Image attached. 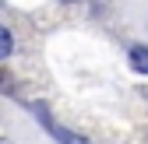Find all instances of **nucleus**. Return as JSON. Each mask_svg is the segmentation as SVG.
I'll return each instance as SVG.
<instances>
[{
	"mask_svg": "<svg viewBox=\"0 0 148 144\" xmlns=\"http://www.w3.org/2000/svg\"><path fill=\"white\" fill-rule=\"evenodd\" d=\"M35 113H39V120H42V127L53 134V141H60V144H92V141H85V137H78V134H71V130H64V127H57V123L49 120V113H46V105H35Z\"/></svg>",
	"mask_w": 148,
	"mask_h": 144,
	"instance_id": "obj_1",
	"label": "nucleus"
},
{
	"mask_svg": "<svg viewBox=\"0 0 148 144\" xmlns=\"http://www.w3.org/2000/svg\"><path fill=\"white\" fill-rule=\"evenodd\" d=\"M131 67L138 70V74H148V46H131Z\"/></svg>",
	"mask_w": 148,
	"mask_h": 144,
	"instance_id": "obj_2",
	"label": "nucleus"
},
{
	"mask_svg": "<svg viewBox=\"0 0 148 144\" xmlns=\"http://www.w3.org/2000/svg\"><path fill=\"white\" fill-rule=\"evenodd\" d=\"M11 49H14V39H11V32H7L4 25H0V60H4Z\"/></svg>",
	"mask_w": 148,
	"mask_h": 144,
	"instance_id": "obj_3",
	"label": "nucleus"
}]
</instances>
